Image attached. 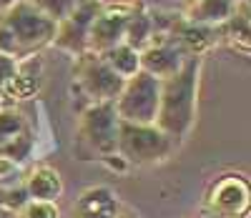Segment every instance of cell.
Segmentation results:
<instances>
[{
	"label": "cell",
	"instance_id": "obj_24",
	"mask_svg": "<svg viewBox=\"0 0 251 218\" xmlns=\"http://www.w3.org/2000/svg\"><path fill=\"white\" fill-rule=\"evenodd\" d=\"M203 218H226V216H219V213H211V211H203Z\"/></svg>",
	"mask_w": 251,
	"mask_h": 218
},
{
	"label": "cell",
	"instance_id": "obj_19",
	"mask_svg": "<svg viewBox=\"0 0 251 218\" xmlns=\"http://www.w3.org/2000/svg\"><path fill=\"white\" fill-rule=\"evenodd\" d=\"M25 130V123L13 111H0V148L8 145L13 138H18Z\"/></svg>",
	"mask_w": 251,
	"mask_h": 218
},
{
	"label": "cell",
	"instance_id": "obj_6",
	"mask_svg": "<svg viewBox=\"0 0 251 218\" xmlns=\"http://www.w3.org/2000/svg\"><path fill=\"white\" fill-rule=\"evenodd\" d=\"M78 83L96 103H113V98L121 96L123 91V78L116 75L103 58L96 55H83L78 63Z\"/></svg>",
	"mask_w": 251,
	"mask_h": 218
},
{
	"label": "cell",
	"instance_id": "obj_16",
	"mask_svg": "<svg viewBox=\"0 0 251 218\" xmlns=\"http://www.w3.org/2000/svg\"><path fill=\"white\" fill-rule=\"evenodd\" d=\"M149 35H151V18L143 15V13H131L128 25H126V38H128L126 46L136 50L149 40Z\"/></svg>",
	"mask_w": 251,
	"mask_h": 218
},
{
	"label": "cell",
	"instance_id": "obj_10",
	"mask_svg": "<svg viewBox=\"0 0 251 218\" xmlns=\"http://www.w3.org/2000/svg\"><path fill=\"white\" fill-rule=\"evenodd\" d=\"M118 213L121 208H118L116 195L103 186H93L88 191H83L73 206V218H116Z\"/></svg>",
	"mask_w": 251,
	"mask_h": 218
},
{
	"label": "cell",
	"instance_id": "obj_13",
	"mask_svg": "<svg viewBox=\"0 0 251 218\" xmlns=\"http://www.w3.org/2000/svg\"><path fill=\"white\" fill-rule=\"evenodd\" d=\"M103 63H106L108 68H111L116 75H121V78H123V75L131 78V75H136L138 68H141L138 53H136L133 48H128V46H116V48L106 50V53H103Z\"/></svg>",
	"mask_w": 251,
	"mask_h": 218
},
{
	"label": "cell",
	"instance_id": "obj_20",
	"mask_svg": "<svg viewBox=\"0 0 251 218\" xmlns=\"http://www.w3.org/2000/svg\"><path fill=\"white\" fill-rule=\"evenodd\" d=\"M226 35L236 43H241V48L249 50V15H246V3L241 5V13L239 15H231V20H228L226 25Z\"/></svg>",
	"mask_w": 251,
	"mask_h": 218
},
{
	"label": "cell",
	"instance_id": "obj_15",
	"mask_svg": "<svg viewBox=\"0 0 251 218\" xmlns=\"http://www.w3.org/2000/svg\"><path fill=\"white\" fill-rule=\"evenodd\" d=\"M214 30L211 28H206V25H199V23H191V25H186L181 28V43L191 50V53H201L206 50L208 46L214 43Z\"/></svg>",
	"mask_w": 251,
	"mask_h": 218
},
{
	"label": "cell",
	"instance_id": "obj_25",
	"mask_svg": "<svg viewBox=\"0 0 251 218\" xmlns=\"http://www.w3.org/2000/svg\"><path fill=\"white\" fill-rule=\"evenodd\" d=\"M116 218H136V216H133V213H128V211H121Z\"/></svg>",
	"mask_w": 251,
	"mask_h": 218
},
{
	"label": "cell",
	"instance_id": "obj_22",
	"mask_svg": "<svg viewBox=\"0 0 251 218\" xmlns=\"http://www.w3.org/2000/svg\"><path fill=\"white\" fill-rule=\"evenodd\" d=\"M15 68H18V60H13V58H8V55L0 53V111H3V105L8 103L5 88H8V80L13 78Z\"/></svg>",
	"mask_w": 251,
	"mask_h": 218
},
{
	"label": "cell",
	"instance_id": "obj_21",
	"mask_svg": "<svg viewBox=\"0 0 251 218\" xmlns=\"http://www.w3.org/2000/svg\"><path fill=\"white\" fill-rule=\"evenodd\" d=\"M18 218H60L58 206L48 201H28L18 211Z\"/></svg>",
	"mask_w": 251,
	"mask_h": 218
},
{
	"label": "cell",
	"instance_id": "obj_12",
	"mask_svg": "<svg viewBox=\"0 0 251 218\" xmlns=\"http://www.w3.org/2000/svg\"><path fill=\"white\" fill-rule=\"evenodd\" d=\"M25 191L30 195V201H48L55 203L63 193V181L58 176V170H53L50 166H38L28 173L25 178Z\"/></svg>",
	"mask_w": 251,
	"mask_h": 218
},
{
	"label": "cell",
	"instance_id": "obj_7",
	"mask_svg": "<svg viewBox=\"0 0 251 218\" xmlns=\"http://www.w3.org/2000/svg\"><path fill=\"white\" fill-rule=\"evenodd\" d=\"M206 211L226 216V218H244L249 211V183L241 176L219 178L208 191Z\"/></svg>",
	"mask_w": 251,
	"mask_h": 218
},
{
	"label": "cell",
	"instance_id": "obj_11",
	"mask_svg": "<svg viewBox=\"0 0 251 218\" xmlns=\"http://www.w3.org/2000/svg\"><path fill=\"white\" fill-rule=\"evenodd\" d=\"M143 73H149L153 78H171L181 71V50L176 46H169V43H158V46L149 48L141 58Z\"/></svg>",
	"mask_w": 251,
	"mask_h": 218
},
{
	"label": "cell",
	"instance_id": "obj_3",
	"mask_svg": "<svg viewBox=\"0 0 251 218\" xmlns=\"http://www.w3.org/2000/svg\"><path fill=\"white\" fill-rule=\"evenodd\" d=\"M121 156L128 163H156L171 153V138L163 136L158 128L151 125H133L118 123V148Z\"/></svg>",
	"mask_w": 251,
	"mask_h": 218
},
{
	"label": "cell",
	"instance_id": "obj_26",
	"mask_svg": "<svg viewBox=\"0 0 251 218\" xmlns=\"http://www.w3.org/2000/svg\"><path fill=\"white\" fill-rule=\"evenodd\" d=\"M15 0H0V8H8V5H13Z\"/></svg>",
	"mask_w": 251,
	"mask_h": 218
},
{
	"label": "cell",
	"instance_id": "obj_8",
	"mask_svg": "<svg viewBox=\"0 0 251 218\" xmlns=\"http://www.w3.org/2000/svg\"><path fill=\"white\" fill-rule=\"evenodd\" d=\"M131 8H106L103 13H98L91 23V30H88V43L91 48L106 53L111 48H116L121 38L126 35V25H128V18H131Z\"/></svg>",
	"mask_w": 251,
	"mask_h": 218
},
{
	"label": "cell",
	"instance_id": "obj_14",
	"mask_svg": "<svg viewBox=\"0 0 251 218\" xmlns=\"http://www.w3.org/2000/svg\"><path fill=\"white\" fill-rule=\"evenodd\" d=\"M234 10L231 0H196V8L191 10L194 23H211V20H224Z\"/></svg>",
	"mask_w": 251,
	"mask_h": 218
},
{
	"label": "cell",
	"instance_id": "obj_17",
	"mask_svg": "<svg viewBox=\"0 0 251 218\" xmlns=\"http://www.w3.org/2000/svg\"><path fill=\"white\" fill-rule=\"evenodd\" d=\"M30 201V195L25 191L23 183H0V206L3 208H10V211H20L25 203Z\"/></svg>",
	"mask_w": 251,
	"mask_h": 218
},
{
	"label": "cell",
	"instance_id": "obj_5",
	"mask_svg": "<svg viewBox=\"0 0 251 218\" xmlns=\"http://www.w3.org/2000/svg\"><path fill=\"white\" fill-rule=\"evenodd\" d=\"M80 141L86 143L93 153L108 158L118 148V118H116V103H96L83 113L80 121Z\"/></svg>",
	"mask_w": 251,
	"mask_h": 218
},
{
	"label": "cell",
	"instance_id": "obj_18",
	"mask_svg": "<svg viewBox=\"0 0 251 218\" xmlns=\"http://www.w3.org/2000/svg\"><path fill=\"white\" fill-rule=\"evenodd\" d=\"M30 3L38 10H43L50 20H66L80 5V0H30Z\"/></svg>",
	"mask_w": 251,
	"mask_h": 218
},
{
	"label": "cell",
	"instance_id": "obj_9",
	"mask_svg": "<svg viewBox=\"0 0 251 218\" xmlns=\"http://www.w3.org/2000/svg\"><path fill=\"white\" fill-rule=\"evenodd\" d=\"M98 15V3L96 0H80V5L63 20V28L58 33V43L68 50H80L88 43V30L93 18Z\"/></svg>",
	"mask_w": 251,
	"mask_h": 218
},
{
	"label": "cell",
	"instance_id": "obj_4",
	"mask_svg": "<svg viewBox=\"0 0 251 218\" xmlns=\"http://www.w3.org/2000/svg\"><path fill=\"white\" fill-rule=\"evenodd\" d=\"M158 96H161V80L149 73H136V78L118 96L116 113L123 118V123L149 125L151 121H156L158 113Z\"/></svg>",
	"mask_w": 251,
	"mask_h": 218
},
{
	"label": "cell",
	"instance_id": "obj_1",
	"mask_svg": "<svg viewBox=\"0 0 251 218\" xmlns=\"http://www.w3.org/2000/svg\"><path fill=\"white\" fill-rule=\"evenodd\" d=\"M55 20L28 0H20L0 18V53L13 60L33 58L35 50L55 38Z\"/></svg>",
	"mask_w": 251,
	"mask_h": 218
},
{
	"label": "cell",
	"instance_id": "obj_2",
	"mask_svg": "<svg viewBox=\"0 0 251 218\" xmlns=\"http://www.w3.org/2000/svg\"><path fill=\"white\" fill-rule=\"evenodd\" d=\"M196 71L199 63L191 60L183 68L166 78L158 96V130L169 138H181L194 121V96H196Z\"/></svg>",
	"mask_w": 251,
	"mask_h": 218
},
{
	"label": "cell",
	"instance_id": "obj_23",
	"mask_svg": "<svg viewBox=\"0 0 251 218\" xmlns=\"http://www.w3.org/2000/svg\"><path fill=\"white\" fill-rule=\"evenodd\" d=\"M15 173V163L8 161V158H0V183H3L5 178H10Z\"/></svg>",
	"mask_w": 251,
	"mask_h": 218
}]
</instances>
